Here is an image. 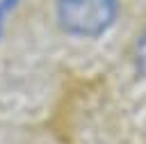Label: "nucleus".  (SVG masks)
<instances>
[{
    "instance_id": "f257e3e1",
    "label": "nucleus",
    "mask_w": 146,
    "mask_h": 144,
    "mask_svg": "<svg viewBox=\"0 0 146 144\" xmlns=\"http://www.w3.org/2000/svg\"><path fill=\"white\" fill-rule=\"evenodd\" d=\"M119 14L116 0H57L55 16L57 25L75 37L103 34Z\"/></svg>"
},
{
    "instance_id": "f03ea898",
    "label": "nucleus",
    "mask_w": 146,
    "mask_h": 144,
    "mask_svg": "<svg viewBox=\"0 0 146 144\" xmlns=\"http://www.w3.org/2000/svg\"><path fill=\"white\" fill-rule=\"evenodd\" d=\"M132 62H135V69L146 78V30L139 34V39L135 41V48H132Z\"/></svg>"
},
{
    "instance_id": "7ed1b4c3",
    "label": "nucleus",
    "mask_w": 146,
    "mask_h": 144,
    "mask_svg": "<svg viewBox=\"0 0 146 144\" xmlns=\"http://www.w3.org/2000/svg\"><path fill=\"white\" fill-rule=\"evenodd\" d=\"M5 11H7V9L0 5V30H2V18H5Z\"/></svg>"
}]
</instances>
